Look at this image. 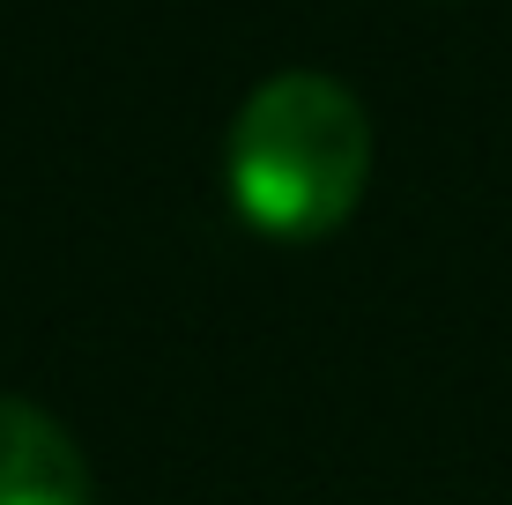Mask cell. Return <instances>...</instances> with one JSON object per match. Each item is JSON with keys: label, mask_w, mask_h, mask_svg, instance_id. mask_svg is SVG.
I'll return each mask as SVG.
<instances>
[{"label": "cell", "mask_w": 512, "mask_h": 505, "mask_svg": "<svg viewBox=\"0 0 512 505\" xmlns=\"http://www.w3.org/2000/svg\"><path fill=\"white\" fill-rule=\"evenodd\" d=\"M372 179V119L334 75H268L231 119L223 186L260 238L305 246L357 216Z\"/></svg>", "instance_id": "cell-1"}, {"label": "cell", "mask_w": 512, "mask_h": 505, "mask_svg": "<svg viewBox=\"0 0 512 505\" xmlns=\"http://www.w3.org/2000/svg\"><path fill=\"white\" fill-rule=\"evenodd\" d=\"M0 505H97L90 461L38 402L0 394Z\"/></svg>", "instance_id": "cell-2"}]
</instances>
